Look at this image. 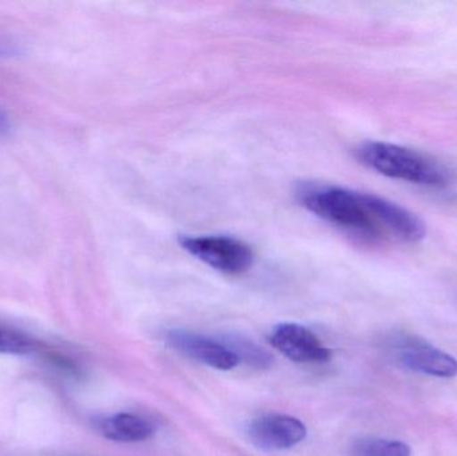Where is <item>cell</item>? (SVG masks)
I'll return each instance as SVG.
<instances>
[{"label":"cell","instance_id":"1","mask_svg":"<svg viewBox=\"0 0 457 456\" xmlns=\"http://www.w3.org/2000/svg\"><path fill=\"white\" fill-rule=\"evenodd\" d=\"M300 203L312 213L357 237L375 241L386 236L378 220V195L335 187H305Z\"/></svg>","mask_w":457,"mask_h":456},{"label":"cell","instance_id":"2","mask_svg":"<svg viewBox=\"0 0 457 456\" xmlns=\"http://www.w3.org/2000/svg\"><path fill=\"white\" fill-rule=\"evenodd\" d=\"M362 165L388 178L421 187H442L450 181L447 169L428 155L386 142H365L356 150Z\"/></svg>","mask_w":457,"mask_h":456},{"label":"cell","instance_id":"3","mask_svg":"<svg viewBox=\"0 0 457 456\" xmlns=\"http://www.w3.org/2000/svg\"><path fill=\"white\" fill-rule=\"evenodd\" d=\"M388 351L397 363L411 371L442 379H451L457 375L456 359L423 337L411 334L394 335L389 339Z\"/></svg>","mask_w":457,"mask_h":456},{"label":"cell","instance_id":"4","mask_svg":"<svg viewBox=\"0 0 457 456\" xmlns=\"http://www.w3.org/2000/svg\"><path fill=\"white\" fill-rule=\"evenodd\" d=\"M179 244L195 259L227 275L246 272L254 259L247 244L227 236H182Z\"/></svg>","mask_w":457,"mask_h":456},{"label":"cell","instance_id":"5","mask_svg":"<svg viewBox=\"0 0 457 456\" xmlns=\"http://www.w3.org/2000/svg\"><path fill=\"white\" fill-rule=\"evenodd\" d=\"M250 441L262 450L281 452L292 449L306 438L305 425L297 418L269 414L253 420L247 428Z\"/></svg>","mask_w":457,"mask_h":456},{"label":"cell","instance_id":"6","mask_svg":"<svg viewBox=\"0 0 457 456\" xmlns=\"http://www.w3.org/2000/svg\"><path fill=\"white\" fill-rule=\"evenodd\" d=\"M270 343L282 355L297 363H325L332 358V351L300 324H279L271 332Z\"/></svg>","mask_w":457,"mask_h":456},{"label":"cell","instance_id":"7","mask_svg":"<svg viewBox=\"0 0 457 456\" xmlns=\"http://www.w3.org/2000/svg\"><path fill=\"white\" fill-rule=\"evenodd\" d=\"M169 344L182 355L205 364L220 371H230L238 366L239 361L233 352L217 340L195 334V332L174 329L166 336Z\"/></svg>","mask_w":457,"mask_h":456},{"label":"cell","instance_id":"8","mask_svg":"<svg viewBox=\"0 0 457 456\" xmlns=\"http://www.w3.org/2000/svg\"><path fill=\"white\" fill-rule=\"evenodd\" d=\"M104 438L120 444L145 442L154 435V427L149 420L133 414H115L102 418L96 423Z\"/></svg>","mask_w":457,"mask_h":456},{"label":"cell","instance_id":"9","mask_svg":"<svg viewBox=\"0 0 457 456\" xmlns=\"http://www.w3.org/2000/svg\"><path fill=\"white\" fill-rule=\"evenodd\" d=\"M352 456H411V447L402 441L365 436L353 442Z\"/></svg>","mask_w":457,"mask_h":456},{"label":"cell","instance_id":"10","mask_svg":"<svg viewBox=\"0 0 457 456\" xmlns=\"http://www.w3.org/2000/svg\"><path fill=\"white\" fill-rule=\"evenodd\" d=\"M221 343L227 345L239 361H245L255 369H266L270 366L271 356L262 347L255 344L252 340H247L246 337L228 335Z\"/></svg>","mask_w":457,"mask_h":456},{"label":"cell","instance_id":"11","mask_svg":"<svg viewBox=\"0 0 457 456\" xmlns=\"http://www.w3.org/2000/svg\"><path fill=\"white\" fill-rule=\"evenodd\" d=\"M31 348L32 345L29 339L0 327V353L24 355V353L29 352Z\"/></svg>","mask_w":457,"mask_h":456},{"label":"cell","instance_id":"12","mask_svg":"<svg viewBox=\"0 0 457 456\" xmlns=\"http://www.w3.org/2000/svg\"><path fill=\"white\" fill-rule=\"evenodd\" d=\"M8 130H10V123H8L7 117H5L3 110L0 109V138L7 136Z\"/></svg>","mask_w":457,"mask_h":456}]
</instances>
